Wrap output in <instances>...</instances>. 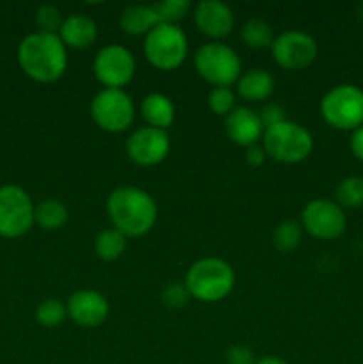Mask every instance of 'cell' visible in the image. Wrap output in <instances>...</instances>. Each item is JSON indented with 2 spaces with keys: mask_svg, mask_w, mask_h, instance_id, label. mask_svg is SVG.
<instances>
[{
  "mask_svg": "<svg viewBox=\"0 0 363 364\" xmlns=\"http://www.w3.org/2000/svg\"><path fill=\"white\" fill-rule=\"evenodd\" d=\"M21 71L39 84L59 80L68 68V48L57 34L32 32L18 46Z\"/></svg>",
  "mask_w": 363,
  "mask_h": 364,
  "instance_id": "1",
  "label": "cell"
},
{
  "mask_svg": "<svg viewBox=\"0 0 363 364\" xmlns=\"http://www.w3.org/2000/svg\"><path fill=\"white\" fill-rule=\"evenodd\" d=\"M107 215L125 237H142L157 223L155 199L137 187H120L107 199Z\"/></svg>",
  "mask_w": 363,
  "mask_h": 364,
  "instance_id": "2",
  "label": "cell"
},
{
  "mask_svg": "<svg viewBox=\"0 0 363 364\" xmlns=\"http://www.w3.org/2000/svg\"><path fill=\"white\" fill-rule=\"evenodd\" d=\"M185 287L192 299L212 304L231 294L235 287V272L224 259L209 256L192 263L185 276Z\"/></svg>",
  "mask_w": 363,
  "mask_h": 364,
  "instance_id": "3",
  "label": "cell"
},
{
  "mask_svg": "<svg viewBox=\"0 0 363 364\" xmlns=\"http://www.w3.org/2000/svg\"><path fill=\"white\" fill-rule=\"evenodd\" d=\"M263 149L267 156L281 164H299L310 156L313 137L305 127L285 119L263 132Z\"/></svg>",
  "mask_w": 363,
  "mask_h": 364,
  "instance_id": "4",
  "label": "cell"
},
{
  "mask_svg": "<svg viewBox=\"0 0 363 364\" xmlns=\"http://www.w3.org/2000/svg\"><path fill=\"white\" fill-rule=\"evenodd\" d=\"M187 36L178 25L159 23L144 38L146 60L160 71L180 68L187 57Z\"/></svg>",
  "mask_w": 363,
  "mask_h": 364,
  "instance_id": "5",
  "label": "cell"
},
{
  "mask_svg": "<svg viewBox=\"0 0 363 364\" xmlns=\"http://www.w3.org/2000/svg\"><path fill=\"white\" fill-rule=\"evenodd\" d=\"M196 71L214 87H230L242 75V63L237 52L224 43H206L196 52Z\"/></svg>",
  "mask_w": 363,
  "mask_h": 364,
  "instance_id": "6",
  "label": "cell"
},
{
  "mask_svg": "<svg viewBox=\"0 0 363 364\" xmlns=\"http://www.w3.org/2000/svg\"><path fill=\"white\" fill-rule=\"evenodd\" d=\"M320 114L330 127L354 132L363 127V91L352 84L330 89L320 102Z\"/></svg>",
  "mask_w": 363,
  "mask_h": 364,
  "instance_id": "7",
  "label": "cell"
},
{
  "mask_svg": "<svg viewBox=\"0 0 363 364\" xmlns=\"http://www.w3.org/2000/svg\"><path fill=\"white\" fill-rule=\"evenodd\" d=\"M91 117L103 132L121 134L134 123L135 107L123 89H103L93 98Z\"/></svg>",
  "mask_w": 363,
  "mask_h": 364,
  "instance_id": "8",
  "label": "cell"
},
{
  "mask_svg": "<svg viewBox=\"0 0 363 364\" xmlns=\"http://www.w3.org/2000/svg\"><path fill=\"white\" fill-rule=\"evenodd\" d=\"M32 199L18 185L0 187V237H23L34 224Z\"/></svg>",
  "mask_w": 363,
  "mask_h": 364,
  "instance_id": "9",
  "label": "cell"
},
{
  "mask_svg": "<svg viewBox=\"0 0 363 364\" xmlns=\"http://www.w3.org/2000/svg\"><path fill=\"white\" fill-rule=\"evenodd\" d=\"M301 224L319 240H335L347 228V217L338 203L330 199H313L302 210Z\"/></svg>",
  "mask_w": 363,
  "mask_h": 364,
  "instance_id": "10",
  "label": "cell"
},
{
  "mask_svg": "<svg viewBox=\"0 0 363 364\" xmlns=\"http://www.w3.org/2000/svg\"><path fill=\"white\" fill-rule=\"evenodd\" d=\"M93 71L105 89H123L134 78L135 59L125 46L109 45L98 52Z\"/></svg>",
  "mask_w": 363,
  "mask_h": 364,
  "instance_id": "11",
  "label": "cell"
},
{
  "mask_svg": "<svg viewBox=\"0 0 363 364\" xmlns=\"http://www.w3.org/2000/svg\"><path fill=\"white\" fill-rule=\"evenodd\" d=\"M270 50L278 66L288 71L305 70L319 53L315 39L301 31H287L274 38Z\"/></svg>",
  "mask_w": 363,
  "mask_h": 364,
  "instance_id": "12",
  "label": "cell"
},
{
  "mask_svg": "<svg viewBox=\"0 0 363 364\" xmlns=\"http://www.w3.org/2000/svg\"><path fill=\"white\" fill-rule=\"evenodd\" d=\"M169 146V135L166 130L142 127L128 137L127 155L137 166L152 167L166 160Z\"/></svg>",
  "mask_w": 363,
  "mask_h": 364,
  "instance_id": "13",
  "label": "cell"
},
{
  "mask_svg": "<svg viewBox=\"0 0 363 364\" xmlns=\"http://www.w3.org/2000/svg\"><path fill=\"white\" fill-rule=\"evenodd\" d=\"M66 309L68 316L77 326L93 329V327H98L105 322L107 316H109L110 306L100 291L78 290L68 299Z\"/></svg>",
  "mask_w": 363,
  "mask_h": 364,
  "instance_id": "14",
  "label": "cell"
},
{
  "mask_svg": "<svg viewBox=\"0 0 363 364\" xmlns=\"http://www.w3.org/2000/svg\"><path fill=\"white\" fill-rule=\"evenodd\" d=\"M194 21L199 31L212 39H223L233 31L235 16L230 6L219 0H203L196 6Z\"/></svg>",
  "mask_w": 363,
  "mask_h": 364,
  "instance_id": "15",
  "label": "cell"
},
{
  "mask_svg": "<svg viewBox=\"0 0 363 364\" xmlns=\"http://www.w3.org/2000/svg\"><path fill=\"white\" fill-rule=\"evenodd\" d=\"M224 130L235 144L249 148L263 137L265 128L258 112L248 107H235L233 112L224 119Z\"/></svg>",
  "mask_w": 363,
  "mask_h": 364,
  "instance_id": "16",
  "label": "cell"
},
{
  "mask_svg": "<svg viewBox=\"0 0 363 364\" xmlns=\"http://www.w3.org/2000/svg\"><path fill=\"white\" fill-rule=\"evenodd\" d=\"M66 48H89L98 38V27L95 21L84 14H71L60 25V31L57 34Z\"/></svg>",
  "mask_w": 363,
  "mask_h": 364,
  "instance_id": "17",
  "label": "cell"
},
{
  "mask_svg": "<svg viewBox=\"0 0 363 364\" xmlns=\"http://www.w3.org/2000/svg\"><path fill=\"white\" fill-rule=\"evenodd\" d=\"M237 84L238 96L244 102L256 103L263 102V100H267L273 95L276 82H274V77L269 71L255 68V70H249L246 73H242Z\"/></svg>",
  "mask_w": 363,
  "mask_h": 364,
  "instance_id": "18",
  "label": "cell"
},
{
  "mask_svg": "<svg viewBox=\"0 0 363 364\" xmlns=\"http://www.w3.org/2000/svg\"><path fill=\"white\" fill-rule=\"evenodd\" d=\"M141 114L146 119L148 127L159 128V130H166L173 124L174 121V110L173 102L167 98L162 92H152L146 96L141 103Z\"/></svg>",
  "mask_w": 363,
  "mask_h": 364,
  "instance_id": "19",
  "label": "cell"
},
{
  "mask_svg": "<svg viewBox=\"0 0 363 364\" xmlns=\"http://www.w3.org/2000/svg\"><path fill=\"white\" fill-rule=\"evenodd\" d=\"M159 23V16H157L153 6H139V4H135V6L127 7L120 16V28L125 34L130 36L148 34Z\"/></svg>",
  "mask_w": 363,
  "mask_h": 364,
  "instance_id": "20",
  "label": "cell"
},
{
  "mask_svg": "<svg viewBox=\"0 0 363 364\" xmlns=\"http://www.w3.org/2000/svg\"><path fill=\"white\" fill-rule=\"evenodd\" d=\"M34 223L41 230L53 231L68 223V208L59 199H45L34 208Z\"/></svg>",
  "mask_w": 363,
  "mask_h": 364,
  "instance_id": "21",
  "label": "cell"
},
{
  "mask_svg": "<svg viewBox=\"0 0 363 364\" xmlns=\"http://www.w3.org/2000/svg\"><path fill=\"white\" fill-rule=\"evenodd\" d=\"M127 249V237L116 228L103 230L95 240V251L103 262H116Z\"/></svg>",
  "mask_w": 363,
  "mask_h": 364,
  "instance_id": "22",
  "label": "cell"
},
{
  "mask_svg": "<svg viewBox=\"0 0 363 364\" xmlns=\"http://www.w3.org/2000/svg\"><path fill=\"white\" fill-rule=\"evenodd\" d=\"M242 41L249 46V48H267V46L273 45V28L267 21L258 20V18H253V20H248L244 25H242Z\"/></svg>",
  "mask_w": 363,
  "mask_h": 364,
  "instance_id": "23",
  "label": "cell"
},
{
  "mask_svg": "<svg viewBox=\"0 0 363 364\" xmlns=\"http://www.w3.org/2000/svg\"><path fill=\"white\" fill-rule=\"evenodd\" d=\"M337 203L342 208H358L363 205V178L349 176L337 187Z\"/></svg>",
  "mask_w": 363,
  "mask_h": 364,
  "instance_id": "24",
  "label": "cell"
},
{
  "mask_svg": "<svg viewBox=\"0 0 363 364\" xmlns=\"http://www.w3.org/2000/svg\"><path fill=\"white\" fill-rule=\"evenodd\" d=\"M274 247L280 252H290L301 244V228L295 220H283L273 233Z\"/></svg>",
  "mask_w": 363,
  "mask_h": 364,
  "instance_id": "25",
  "label": "cell"
},
{
  "mask_svg": "<svg viewBox=\"0 0 363 364\" xmlns=\"http://www.w3.org/2000/svg\"><path fill=\"white\" fill-rule=\"evenodd\" d=\"M66 304H63V302L57 301V299H46V301H43L41 304L38 306V309H36V320H38L43 327H48V329L60 326V323L66 320Z\"/></svg>",
  "mask_w": 363,
  "mask_h": 364,
  "instance_id": "26",
  "label": "cell"
},
{
  "mask_svg": "<svg viewBox=\"0 0 363 364\" xmlns=\"http://www.w3.org/2000/svg\"><path fill=\"white\" fill-rule=\"evenodd\" d=\"M153 9L160 23L178 25V21L184 20L192 9V4L189 0H164V2L153 4Z\"/></svg>",
  "mask_w": 363,
  "mask_h": 364,
  "instance_id": "27",
  "label": "cell"
},
{
  "mask_svg": "<svg viewBox=\"0 0 363 364\" xmlns=\"http://www.w3.org/2000/svg\"><path fill=\"white\" fill-rule=\"evenodd\" d=\"M209 107L216 116H230L235 110V95L230 87H214L209 95Z\"/></svg>",
  "mask_w": 363,
  "mask_h": 364,
  "instance_id": "28",
  "label": "cell"
},
{
  "mask_svg": "<svg viewBox=\"0 0 363 364\" xmlns=\"http://www.w3.org/2000/svg\"><path fill=\"white\" fill-rule=\"evenodd\" d=\"M64 18L60 11L56 6H41L36 13V25L39 27V32L46 34H57L60 31Z\"/></svg>",
  "mask_w": 363,
  "mask_h": 364,
  "instance_id": "29",
  "label": "cell"
},
{
  "mask_svg": "<svg viewBox=\"0 0 363 364\" xmlns=\"http://www.w3.org/2000/svg\"><path fill=\"white\" fill-rule=\"evenodd\" d=\"M189 294L185 283H171L166 290L162 291V302L167 308H182L184 304H187Z\"/></svg>",
  "mask_w": 363,
  "mask_h": 364,
  "instance_id": "30",
  "label": "cell"
},
{
  "mask_svg": "<svg viewBox=\"0 0 363 364\" xmlns=\"http://www.w3.org/2000/svg\"><path fill=\"white\" fill-rule=\"evenodd\" d=\"M228 364H255V354L244 345H231L226 350Z\"/></svg>",
  "mask_w": 363,
  "mask_h": 364,
  "instance_id": "31",
  "label": "cell"
},
{
  "mask_svg": "<svg viewBox=\"0 0 363 364\" xmlns=\"http://www.w3.org/2000/svg\"><path fill=\"white\" fill-rule=\"evenodd\" d=\"M260 119H262L263 128H270L274 124H280L285 121V110L280 105H274V103H267L265 107L260 112Z\"/></svg>",
  "mask_w": 363,
  "mask_h": 364,
  "instance_id": "32",
  "label": "cell"
},
{
  "mask_svg": "<svg viewBox=\"0 0 363 364\" xmlns=\"http://www.w3.org/2000/svg\"><path fill=\"white\" fill-rule=\"evenodd\" d=\"M265 159H267V153H265V149H263V146L253 144V146H249L248 151H246V160H248L249 166H253V167L262 166V164L265 162Z\"/></svg>",
  "mask_w": 363,
  "mask_h": 364,
  "instance_id": "33",
  "label": "cell"
},
{
  "mask_svg": "<svg viewBox=\"0 0 363 364\" xmlns=\"http://www.w3.org/2000/svg\"><path fill=\"white\" fill-rule=\"evenodd\" d=\"M351 151L359 162H363V127L356 128L351 137Z\"/></svg>",
  "mask_w": 363,
  "mask_h": 364,
  "instance_id": "34",
  "label": "cell"
},
{
  "mask_svg": "<svg viewBox=\"0 0 363 364\" xmlns=\"http://www.w3.org/2000/svg\"><path fill=\"white\" fill-rule=\"evenodd\" d=\"M255 364H287V363L280 358H274V355H267V358L258 359Z\"/></svg>",
  "mask_w": 363,
  "mask_h": 364,
  "instance_id": "35",
  "label": "cell"
}]
</instances>
